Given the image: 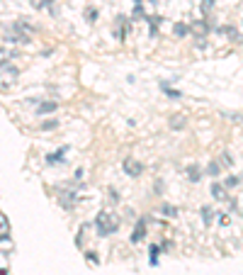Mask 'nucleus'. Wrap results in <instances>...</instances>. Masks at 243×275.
Instances as JSON below:
<instances>
[{
    "mask_svg": "<svg viewBox=\"0 0 243 275\" xmlns=\"http://www.w3.org/2000/svg\"><path fill=\"white\" fill-rule=\"evenodd\" d=\"M95 224H98V231L102 234V236H107V234H112V231L119 229V219H117L112 212H100Z\"/></svg>",
    "mask_w": 243,
    "mask_h": 275,
    "instance_id": "obj_1",
    "label": "nucleus"
},
{
    "mask_svg": "<svg viewBox=\"0 0 243 275\" xmlns=\"http://www.w3.org/2000/svg\"><path fill=\"white\" fill-rule=\"evenodd\" d=\"M20 76V71L15 66H0V90H8L15 86V80Z\"/></svg>",
    "mask_w": 243,
    "mask_h": 275,
    "instance_id": "obj_2",
    "label": "nucleus"
},
{
    "mask_svg": "<svg viewBox=\"0 0 243 275\" xmlns=\"http://www.w3.org/2000/svg\"><path fill=\"white\" fill-rule=\"evenodd\" d=\"M124 171H127L132 178H136L141 171H144V166L139 163V161H134V158H124Z\"/></svg>",
    "mask_w": 243,
    "mask_h": 275,
    "instance_id": "obj_3",
    "label": "nucleus"
},
{
    "mask_svg": "<svg viewBox=\"0 0 243 275\" xmlns=\"http://www.w3.org/2000/svg\"><path fill=\"white\" fill-rule=\"evenodd\" d=\"M12 59H15V51L0 46V66H8V61H12Z\"/></svg>",
    "mask_w": 243,
    "mask_h": 275,
    "instance_id": "obj_4",
    "label": "nucleus"
},
{
    "mask_svg": "<svg viewBox=\"0 0 243 275\" xmlns=\"http://www.w3.org/2000/svg\"><path fill=\"white\" fill-rule=\"evenodd\" d=\"M144 227H146V222L141 219V222H139V227H136V229H134V234H132V241H134V243L144 239Z\"/></svg>",
    "mask_w": 243,
    "mask_h": 275,
    "instance_id": "obj_5",
    "label": "nucleus"
},
{
    "mask_svg": "<svg viewBox=\"0 0 243 275\" xmlns=\"http://www.w3.org/2000/svg\"><path fill=\"white\" fill-rule=\"evenodd\" d=\"M192 32H197V34H207V32H209V24L204 22V20H199V22L192 24Z\"/></svg>",
    "mask_w": 243,
    "mask_h": 275,
    "instance_id": "obj_6",
    "label": "nucleus"
},
{
    "mask_svg": "<svg viewBox=\"0 0 243 275\" xmlns=\"http://www.w3.org/2000/svg\"><path fill=\"white\" fill-rule=\"evenodd\" d=\"M56 107H58L56 102H42V105L37 107V112H39V115H46V112H54Z\"/></svg>",
    "mask_w": 243,
    "mask_h": 275,
    "instance_id": "obj_7",
    "label": "nucleus"
},
{
    "mask_svg": "<svg viewBox=\"0 0 243 275\" xmlns=\"http://www.w3.org/2000/svg\"><path fill=\"white\" fill-rule=\"evenodd\" d=\"M170 127H173V129H183V127H185V117H183V115L170 117Z\"/></svg>",
    "mask_w": 243,
    "mask_h": 275,
    "instance_id": "obj_8",
    "label": "nucleus"
},
{
    "mask_svg": "<svg viewBox=\"0 0 243 275\" xmlns=\"http://www.w3.org/2000/svg\"><path fill=\"white\" fill-rule=\"evenodd\" d=\"M211 195L217 200H226V193H224V187L221 185H211Z\"/></svg>",
    "mask_w": 243,
    "mask_h": 275,
    "instance_id": "obj_9",
    "label": "nucleus"
},
{
    "mask_svg": "<svg viewBox=\"0 0 243 275\" xmlns=\"http://www.w3.org/2000/svg\"><path fill=\"white\" fill-rule=\"evenodd\" d=\"M211 8H214V0H202V12L204 15H209Z\"/></svg>",
    "mask_w": 243,
    "mask_h": 275,
    "instance_id": "obj_10",
    "label": "nucleus"
},
{
    "mask_svg": "<svg viewBox=\"0 0 243 275\" xmlns=\"http://www.w3.org/2000/svg\"><path fill=\"white\" fill-rule=\"evenodd\" d=\"M8 229H10V224L5 219V214H0V234H8Z\"/></svg>",
    "mask_w": 243,
    "mask_h": 275,
    "instance_id": "obj_11",
    "label": "nucleus"
},
{
    "mask_svg": "<svg viewBox=\"0 0 243 275\" xmlns=\"http://www.w3.org/2000/svg\"><path fill=\"white\" fill-rule=\"evenodd\" d=\"M61 161H64V151H58V154L49 156V163H61Z\"/></svg>",
    "mask_w": 243,
    "mask_h": 275,
    "instance_id": "obj_12",
    "label": "nucleus"
},
{
    "mask_svg": "<svg viewBox=\"0 0 243 275\" xmlns=\"http://www.w3.org/2000/svg\"><path fill=\"white\" fill-rule=\"evenodd\" d=\"M238 183H241V180H238V176H231L229 180H226V187H238Z\"/></svg>",
    "mask_w": 243,
    "mask_h": 275,
    "instance_id": "obj_13",
    "label": "nucleus"
},
{
    "mask_svg": "<svg viewBox=\"0 0 243 275\" xmlns=\"http://www.w3.org/2000/svg\"><path fill=\"white\" fill-rule=\"evenodd\" d=\"M158 253H161V249L158 246H151V263L156 265V261H158Z\"/></svg>",
    "mask_w": 243,
    "mask_h": 275,
    "instance_id": "obj_14",
    "label": "nucleus"
},
{
    "mask_svg": "<svg viewBox=\"0 0 243 275\" xmlns=\"http://www.w3.org/2000/svg\"><path fill=\"white\" fill-rule=\"evenodd\" d=\"M175 34L177 37H185V34H188V27H185V24H175Z\"/></svg>",
    "mask_w": 243,
    "mask_h": 275,
    "instance_id": "obj_15",
    "label": "nucleus"
},
{
    "mask_svg": "<svg viewBox=\"0 0 243 275\" xmlns=\"http://www.w3.org/2000/svg\"><path fill=\"white\" fill-rule=\"evenodd\" d=\"M188 173H190V180H192V183H197V180H199V171H197V168H190Z\"/></svg>",
    "mask_w": 243,
    "mask_h": 275,
    "instance_id": "obj_16",
    "label": "nucleus"
},
{
    "mask_svg": "<svg viewBox=\"0 0 243 275\" xmlns=\"http://www.w3.org/2000/svg\"><path fill=\"white\" fill-rule=\"evenodd\" d=\"M56 124H58V120H51V122H44V124H42V129H44V132H46V129H54Z\"/></svg>",
    "mask_w": 243,
    "mask_h": 275,
    "instance_id": "obj_17",
    "label": "nucleus"
},
{
    "mask_svg": "<svg viewBox=\"0 0 243 275\" xmlns=\"http://www.w3.org/2000/svg\"><path fill=\"white\" fill-rule=\"evenodd\" d=\"M32 5H34V8H44L46 3H44V0H32Z\"/></svg>",
    "mask_w": 243,
    "mask_h": 275,
    "instance_id": "obj_18",
    "label": "nucleus"
},
{
    "mask_svg": "<svg viewBox=\"0 0 243 275\" xmlns=\"http://www.w3.org/2000/svg\"><path fill=\"white\" fill-rule=\"evenodd\" d=\"M136 3H141V0H136Z\"/></svg>",
    "mask_w": 243,
    "mask_h": 275,
    "instance_id": "obj_19",
    "label": "nucleus"
}]
</instances>
